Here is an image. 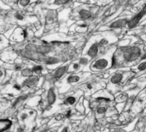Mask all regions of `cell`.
<instances>
[{
  "instance_id": "6da1fadb",
  "label": "cell",
  "mask_w": 146,
  "mask_h": 132,
  "mask_svg": "<svg viewBox=\"0 0 146 132\" xmlns=\"http://www.w3.org/2000/svg\"><path fill=\"white\" fill-rule=\"evenodd\" d=\"M144 46L133 45L126 47H119L114 55L113 67H124L131 66L138 62L139 63L144 54Z\"/></svg>"
},
{
  "instance_id": "7a4b0ae2",
  "label": "cell",
  "mask_w": 146,
  "mask_h": 132,
  "mask_svg": "<svg viewBox=\"0 0 146 132\" xmlns=\"http://www.w3.org/2000/svg\"><path fill=\"white\" fill-rule=\"evenodd\" d=\"M116 50V46H112L111 48L108 49L105 54H103L102 56L97 58L91 64V70L94 72H99L113 67V58Z\"/></svg>"
},
{
  "instance_id": "3957f363",
  "label": "cell",
  "mask_w": 146,
  "mask_h": 132,
  "mask_svg": "<svg viewBox=\"0 0 146 132\" xmlns=\"http://www.w3.org/2000/svg\"><path fill=\"white\" fill-rule=\"evenodd\" d=\"M100 52L101 51L98 46V34L91 38L86 47L85 48L84 54L86 55L90 58H93L98 57Z\"/></svg>"
},
{
  "instance_id": "277c9868",
  "label": "cell",
  "mask_w": 146,
  "mask_h": 132,
  "mask_svg": "<svg viewBox=\"0 0 146 132\" xmlns=\"http://www.w3.org/2000/svg\"><path fill=\"white\" fill-rule=\"evenodd\" d=\"M133 73L130 72V71H117L115 73H114L110 80V86H114L115 87H120L122 84L125 83V82L127 81V79L133 76Z\"/></svg>"
},
{
  "instance_id": "5b68a950",
  "label": "cell",
  "mask_w": 146,
  "mask_h": 132,
  "mask_svg": "<svg viewBox=\"0 0 146 132\" xmlns=\"http://www.w3.org/2000/svg\"><path fill=\"white\" fill-rule=\"evenodd\" d=\"M76 14L80 20L85 21L89 19H91L93 15V11L92 10V8L86 5H81L76 9Z\"/></svg>"
},
{
  "instance_id": "8992f818",
  "label": "cell",
  "mask_w": 146,
  "mask_h": 132,
  "mask_svg": "<svg viewBox=\"0 0 146 132\" xmlns=\"http://www.w3.org/2000/svg\"><path fill=\"white\" fill-rule=\"evenodd\" d=\"M130 16H121L115 20H114L111 23L109 24V29H121L124 27L127 26V23L130 20Z\"/></svg>"
},
{
  "instance_id": "52a82bcc",
  "label": "cell",
  "mask_w": 146,
  "mask_h": 132,
  "mask_svg": "<svg viewBox=\"0 0 146 132\" xmlns=\"http://www.w3.org/2000/svg\"><path fill=\"white\" fill-rule=\"evenodd\" d=\"M146 16V15L144 13V11H142L141 9H140V11H139L136 15H134L130 20H129V21H128V23H127V28H129V29H133V28H135L137 26H139V23L142 21V19Z\"/></svg>"
},
{
  "instance_id": "ba28073f",
  "label": "cell",
  "mask_w": 146,
  "mask_h": 132,
  "mask_svg": "<svg viewBox=\"0 0 146 132\" xmlns=\"http://www.w3.org/2000/svg\"><path fill=\"white\" fill-rule=\"evenodd\" d=\"M27 36V32L24 29L17 27L14 30L13 34L11 35V40H14V41H23V40L26 39Z\"/></svg>"
},
{
  "instance_id": "9c48e42d",
  "label": "cell",
  "mask_w": 146,
  "mask_h": 132,
  "mask_svg": "<svg viewBox=\"0 0 146 132\" xmlns=\"http://www.w3.org/2000/svg\"><path fill=\"white\" fill-rule=\"evenodd\" d=\"M68 67L66 66V65H63V66H61V67H58L53 73V77L55 79H59L61 78L66 71H68Z\"/></svg>"
},
{
  "instance_id": "30bf717a",
  "label": "cell",
  "mask_w": 146,
  "mask_h": 132,
  "mask_svg": "<svg viewBox=\"0 0 146 132\" xmlns=\"http://www.w3.org/2000/svg\"><path fill=\"white\" fill-rule=\"evenodd\" d=\"M38 81V78L37 76H29L27 79H26L23 82V84L25 86H27V87H32Z\"/></svg>"
},
{
  "instance_id": "8fae6325",
  "label": "cell",
  "mask_w": 146,
  "mask_h": 132,
  "mask_svg": "<svg viewBox=\"0 0 146 132\" xmlns=\"http://www.w3.org/2000/svg\"><path fill=\"white\" fill-rule=\"evenodd\" d=\"M146 70V59H142L138 65L133 69V71L135 73H139V72H142Z\"/></svg>"
},
{
  "instance_id": "7c38bea8",
  "label": "cell",
  "mask_w": 146,
  "mask_h": 132,
  "mask_svg": "<svg viewBox=\"0 0 146 132\" xmlns=\"http://www.w3.org/2000/svg\"><path fill=\"white\" fill-rule=\"evenodd\" d=\"M55 101H56V94H55L54 89L51 88H50V90L48 91V97H47L48 106L52 105Z\"/></svg>"
},
{
  "instance_id": "4fadbf2b",
  "label": "cell",
  "mask_w": 146,
  "mask_h": 132,
  "mask_svg": "<svg viewBox=\"0 0 146 132\" xmlns=\"http://www.w3.org/2000/svg\"><path fill=\"white\" fill-rule=\"evenodd\" d=\"M74 0H51V5H56L57 7L59 6H64L67 4H69Z\"/></svg>"
},
{
  "instance_id": "5bb4252c",
  "label": "cell",
  "mask_w": 146,
  "mask_h": 132,
  "mask_svg": "<svg viewBox=\"0 0 146 132\" xmlns=\"http://www.w3.org/2000/svg\"><path fill=\"white\" fill-rule=\"evenodd\" d=\"M56 20V12L54 10H50V11L47 12V14H46V21L49 23L55 22Z\"/></svg>"
},
{
  "instance_id": "9a60e30c",
  "label": "cell",
  "mask_w": 146,
  "mask_h": 132,
  "mask_svg": "<svg viewBox=\"0 0 146 132\" xmlns=\"http://www.w3.org/2000/svg\"><path fill=\"white\" fill-rule=\"evenodd\" d=\"M81 76L80 75H71L67 78V82L68 83H77L80 81Z\"/></svg>"
},
{
  "instance_id": "2e32d148",
  "label": "cell",
  "mask_w": 146,
  "mask_h": 132,
  "mask_svg": "<svg viewBox=\"0 0 146 132\" xmlns=\"http://www.w3.org/2000/svg\"><path fill=\"white\" fill-rule=\"evenodd\" d=\"M37 0H18V6L20 8H26L28 5H30L33 2H35Z\"/></svg>"
},
{
  "instance_id": "e0dca14e",
  "label": "cell",
  "mask_w": 146,
  "mask_h": 132,
  "mask_svg": "<svg viewBox=\"0 0 146 132\" xmlns=\"http://www.w3.org/2000/svg\"><path fill=\"white\" fill-rule=\"evenodd\" d=\"M11 125V123L10 121L9 120H1V123H0V128H1V131H7Z\"/></svg>"
},
{
  "instance_id": "ac0fdd59",
  "label": "cell",
  "mask_w": 146,
  "mask_h": 132,
  "mask_svg": "<svg viewBox=\"0 0 146 132\" xmlns=\"http://www.w3.org/2000/svg\"><path fill=\"white\" fill-rule=\"evenodd\" d=\"M80 63H74V64H72L68 67V72H74V71H78V70H80Z\"/></svg>"
},
{
  "instance_id": "d6986e66",
  "label": "cell",
  "mask_w": 146,
  "mask_h": 132,
  "mask_svg": "<svg viewBox=\"0 0 146 132\" xmlns=\"http://www.w3.org/2000/svg\"><path fill=\"white\" fill-rule=\"evenodd\" d=\"M75 103H76V99L74 96H68L64 101V105H67V106H72Z\"/></svg>"
},
{
  "instance_id": "ffe728a7",
  "label": "cell",
  "mask_w": 146,
  "mask_h": 132,
  "mask_svg": "<svg viewBox=\"0 0 146 132\" xmlns=\"http://www.w3.org/2000/svg\"><path fill=\"white\" fill-rule=\"evenodd\" d=\"M33 73H34V72H33V69H29V68H26V69H24V70L21 71V75H22V76H28V77H29V76H32Z\"/></svg>"
},
{
  "instance_id": "44dd1931",
  "label": "cell",
  "mask_w": 146,
  "mask_h": 132,
  "mask_svg": "<svg viewBox=\"0 0 146 132\" xmlns=\"http://www.w3.org/2000/svg\"><path fill=\"white\" fill-rule=\"evenodd\" d=\"M89 61H90V58H88V57H82V58L80 59L79 63H80V65L85 66V65H87V64H89Z\"/></svg>"
},
{
  "instance_id": "7402d4cb",
  "label": "cell",
  "mask_w": 146,
  "mask_h": 132,
  "mask_svg": "<svg viewBox=\"0 0 146 132\" xmlns=\"http://www.w3.org/2000/svg\"><path fill=\"white\" fill-rule=\"evenodd\" d=\"M44 70V68H43V66L42 65H35V66H33V72L35 73V74H37V75H38V74H40L41 72H42V70Z\"/></svg>"
},
{
  "instance_id": "603a6c76",
  "label": "cell",
  "mask_w": 146,
  "mask_h": 132,
  "mask_svg": "<svg viewBox=\"0 0 146 132\" xmlns=\"http://www.w3.org/2000/svg\"><path fill=\"white\" fill-rule=\"evenodd\" d=\"M14 17H15V20H18V21H23L25 19V16L21 12H15V15H14Z\"/></svg>"
},
{
  "instance_id": "cb8c5ba5",
  "label": "cell",
  "mask_w": 146,
  "mask_h": 132,
  "mask_svg": "<svg viewBox=\"0 0 146 132\" xmlns=\"http://www.w3.org/2000/svg\"><path fill=\"white\" fill-rule=\"evenodd\" d=\"M27 98V94H26V95H21V96H20V97H19V98H18V99H17V100L15 101V103H14V105H13V106H14V107H15V106H16L18 103L21 102L22 101L26 100Z\"/></svg>"
},
{
  "instance_id": "d4e9b609",
  "label": "cell",
  "mask_w": 146,
  "mask_h": 132,
  "mask_svg": "<svg viewBox=\"0 0 146 132\" xmlns=\"http://www.w3.org/2000/svg\"><path fill=\"white\" fill-rule=\"evenodd\" d=\"M106 112V107H100L97 109V113L99 114V115H102L104 114V113Z\"/></svg>"
},
{
  "instance_id": "484cf974",
  "label": "cell",
  "mask_w": 146,
  "mask_h": 132,
  "mask_svg": "<svg viewBox=\"0 0 146 132\" xmlns=\"http://www.w3.org/2000/svg\"><path fill=\"white\" fill-rule=\"evenodd\" d=\"M63 118H64V115L62 113H58L55 116V119L56 121H62L63 119Z\"/></svg>"
},
{
  "instance_id": "4316f807",
  "label": "cell",
  "mask_w": 146,
  "mask_h": 132,
  "mask_svg": "<svg viewBox=\"0 0 146 132\" xmlns=\"http://www.w3.org/2000/svg\"><path fill=\"white\" fill-rule=\"evenodd\" d=\"M80 2H83L85 3H88V4H92V3H96L98 0H79Z\"/></svg>"
},
{
  "instance_id": "83f0119b",
  "label": "cell",
  "mask_w": 146,
  "mask_h": 132,
  "mask_svg": "<svg viewBox=\"0 0 146 132\" xmlns=\"http://www.w3.org/2000/svg\"><path fill=\"white\" fill-rule=\"evenodd\" d=\"M127 94H121V95H120V97L118 98V101H120V102H122V101H126L127 100Z\"/></svg>"
},
{
  "instance_id": "f1b7e54d",
  "label": "cell",
  "mask_w": 146,
  "mask_h": 132,
  "mask_svg": "<svg viewBox=\"0 0 146 132\" xmlns=\"http://www.w3.org/2000/svg\"><path fill=\"white\" fill-rule=\"evenodd\" d=\"M98 1H99L98 3H107L111 2L112 0H98Z\"/></svg>"
},
{
  "instance_id": "f546056e",
  "label": "cell",
  "mask_w": 146,
  "mask_h": 132,
  "mask_svg": "<svg viewBox=\"0 0 146 132\" xmlns=\"http://www.w3.org/2000/svg\"><path fill=\"white\" fill-rule=\"evenodd\" d=\"M61 132H68V127H64Z\"/></svg>"
},
{
  "instance_id": "4dcf8cb0",
  "label": "cell",
  "mask_w": 146,
  "mask_h": 132,
  "mask_svg": "<svg viewBox=\"0 0 146 132\" xmlns=\"http://www.w3.org/2000/svg\"><path fill=\"white\" fill-rule=\"evenodd\" d=\"M40 132H48V131H47V130H44V131H42Z\"/></svg>"
},
{
  "instance_id": "1f68e13d",
  "label": "cell",
  "mask_w": 146,
  "mask_h": 132,
  "mask_svg": "<svg viewBox=\"0 0 146 132\" xmlns=\"http://www.w3.org/2000/svg\"><path fill=\"white\" fill-rule=\"evenodd\" d=\"M143 24H144V25H145V26H146V21H145V22H143Z\"/></svg>"
},
{
  "instance_id": "d6a6232c",
  "label": "cell",
  "mask_w": 146,
  "mask_h": 132,
  "mask_svg": "<svg viewBox=\"0 0 146 132\" xmlns=\"http://www.w3.org/2000/svg\"><path fill=\"white\" fill-rule=\"evenodd\" d=\"M7 132H10V131H7Z\"/></svg>"
}]
</instances>
